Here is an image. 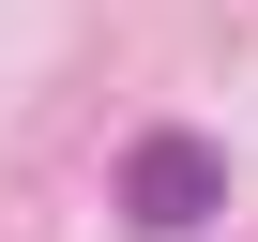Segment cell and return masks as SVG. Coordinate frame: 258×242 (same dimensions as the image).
Listing matches in <instances>:
<instances>
[{
    "instance_id": "obj_1",
    "label": "cell",
    "mask_w": 258,
    "mask_h": 242,
    "mask_svg": "<svg viewBox=\"0 0 258 242\" xmlns=\"http://www.w3.org/2000/svg\"><path fill=\"white\" fill-rule=\"evenodd\" d=\"M213 197H228V167H213V137H182V121L121 152V212H137L152 242H182V227H213Z\"/></svg>"
}]
</instances>
